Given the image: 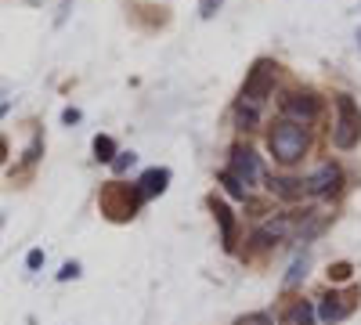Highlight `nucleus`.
<instances>
[{
  "mask_svg": "<svg viewBox=\"0 0 361 325\" xmlns=\"http://www.w3.org/2000/svg\"><path fill=\"white\" fill-rule=\"evenodd\" d=\"M217 185H221L235 202H250V188H246L243 181H238V177H235L231 170H221V173H217Z\"/></svg>",
  "mask_w": 361,
  "mask_h": 325,
  "instance_id": "4468645a",
  "label": "nucleus"
},
{
  "mask_svg": "<svg viewBox=\"0 0 361 325\" xmlns=\"http://www.w3.org/2000/svg\"><path fill=\"white\" fill-rule=\"evenodd\" d=\"M209 210H214V221H217V228H221V246H224V253H235V246H238V221H235V210L224 202V199H209Z\"/></svg>",
  "mask_w": 361,
  "mask_h": 325,
  "instance_id": "9d476101",
  "label": "nucleus"
},
{
  "mask_svg": "<svg viewBox=\"0 0 361 325\" xmlns=\"http://www.w3.org/2000/svg\"><path fill=\"white\" fill-rule=\"evenodd\" d=\"M279 112H282V120H293V123H314L322 116V98L314 91H289L282 94Z\"/></svg>",
  "mask_w": 361,
  "mask_h": 325,
  "instance_id": "0eeeda50",
  "label": "nucleus"
},
{
  "mask_svg": "<svg viewBox=\"0 0 361 325\" xmlns=\"http://www.w3.org/2000/svg\"><path fill=\"white\" fill-rule=\"evenodd\" d=\"M333 105H336L333 145H336L340 152H350V149H357V141H361V105L350 94H336Z\"/></svg>",
  "mask_w": 361,
  "mask_h": 325,
  "instance_id": "20e7f679",
  "label": "nucleus"
},
{
  "mask_svg": "<svg viewBox=\"0 0 361 325\" xmlns=\"http://www.w3.org/2000/svg\"><path fill=\"white\" fill-rule=\"evenodd\" d=\"M267 192L282 199V202H300V199H311L307 192V177H267Z\"/></svg>",
  "mask_w": 361,
  "mask_h": 325,
  "instance_id": "9b49d317",
  "label": "nucleus"
},
{
  "mask_svg": "<svg viewBox=\"0 0 361 325\" xmlns=\"http://www.w3.org/2000/svg\"><path fill=\"white\" fill-rule=\"evenodd\" d=\"M170 170L166 166H148L141 177H137V185H141V192H145V199H156V195H163L166 188H170Z\"/></svg>",
  "mask_w": 361,
  "mask_h": 325,
  "instance_id": "f8f14e48",
  "label": "nucleus"
},
{
  "mask_svg": "<svg viewBox=\"0 0 361 325\" xmlns=\"http://www.w3.org/2000/svg\"><path fill=\"white\" fill-rule=\"evenodd\" d=\"M40 264H44V250H29V253H25V268H29V271H37Z\"/></svg>",
  "mask_w": 361,
  "mask_h": 325,
  "instance_id": "5701e85b",
  "label": "nucleus"
},
{
  "mask_svg": "<svg viewBox=\"0 0 361 325\" xmlns=\"http://www.w3.org/2000/svg\"><path fill=\"white\" fill-rule=\"evenodd\" d=\"M300 231V221L296 217H289V214H279V217H267V221H260L257 228H253V246L257 250H275V246H282L289 235H296Z\"/></svg>",
  "mask_w": 361,
  "mask_h": 325,
  "instance_id": "39448f33",
  "label": "nucleus"
},
{
  "mask_svg": "<svg viewBox=\"0 0 361 325\" xmlns=\"http://www.w3.org/2000/svg\"><path fill=\"white\" fill-rule=\"evenodd\" d=\"M80 120H83V112H80V109H73V105L62 112V123H66V127H73V123H80Z\"/></svg>",
  "mask_w": 361,
  "mask_h": 325,
  "instance_id": "b1692460",
  "label": "nucleus"
},
{
  "mask_svg": "<svg viewBox=\"0 0 361 325\" xmlns=\"http://www.w3.org/2000/svg\"><path fill=\"white\" fill-rule=\"evenodd\" d=\"M228 170H231V173H235L246 188H253L257 181H264L260 156L250 149V145H231V152H228Z\"/></svg>",
  "mask_w": 361,
  "mask_h": 325,
  "instance_id": "6e6552de",
  "label": "nucleus"
},
{
  "mask_svg": "<svg viewBox=\"0 0 361 325\" xmlns=\"http://www.w3.org/2000/svg\"><path fill=\"white\" fill-rule=\"evenodd\" d=\"M357 47H361V29H357Z\"/></svg>",
  "mask_w": 361,
  "mask_h": 325,
  "instance_id": "393cba45",
  "label": "nucleus"
},
{
  "mask_svg": "<svg viewBox=\"0 0 361 325\" xmlns=\"http://www.w3.org/2000/svg\"><path fill=\"white\" fill-rule=\"evenodd\" d=\"M221 8H224V0H199V15L202 18H214Z\"/></svg>",
  "mask_w": 361,
  "mask_h": 325,
  "instance_id": "4be33fe9",
  "label": "nucleus"
},
{
  "mask_svg": "<svg viewBox=\"0 0 361 325\" xmlns=\"http://www.w3.org/2000/svg\"><path fill=\"white\" fill-rule=\"evenodd\" d=\"M80 275H83V268H80V260H66V264H62V271H58L54 278H58V282H76Z\"/></svg>",
  "mask_w": 361,
  "mask_h": 325,
  "instance_id": "a211bd4d",
  "label": "nucleus"
},
{
  "mask_svg": "<svg viewBox=\"0 0 361 325\" xmlns=\"http://www.w3.org/2000/svg\"><path fill=\"white\" fill-rule=\"evenodd\" d=\"M340 188H343V170H340L333 159L318 163V166L307 173V192H311V199H333V195H340Z\"/></svg>",
  "mask_w": 361,
  "mask_h": 325,
  "instance_id": "1a4fd4ad",
  "label": "nucleus"
},
{
  "mask_svg": "<svg viewBox=\"0 0 361 325\" xmlns=\"http://www.w3.org/2000/svg\"><path fill=\"white\" fill-rule=\"evenodd\" d=\"M307 268H311V257H307V253H300V257H296V260L289 264V271H286L282 286H286V289H296L300 282L307 278Z\"/></svg>",
  "mask_w": 361,
  "mask_h": 325,
  "instance_id": "2eb2a0df",
  "label": "nucleus"
},
{
  "mask_svg": "<svg viewBox=\"0 0 361 325\" xmlns=\"http://www.w3.org/2000/svg\"><path fill=\"white\" fill-rule=\"evenodd\" d=\"M145 202H148V199H145L141 185H127V181H105L102 192H98V210H102L112 224L134 221Z\"/></svg>",
  "mask_w": 361,
  "mask_h": 325,
  "instance_id": "7ed1b4c3",
  "label": "nucleus"
},
{
  "mask_svg": "<svg viewBox=\"0 0 361 325\" xmlns=\"http://www.w3.org/2000/svg\"><path fill=\"white\" fill-rule=\"evenodd\" d=\"M134 163H137V156H134V152H119V156H116L109 166H112V173H127Z\"/></svg>",
  "mask_w": 361,
  "mask_h": 325,
  "instance_id": "6ab92c4d",
  "label": "nucleus"
},
{
  "mask_svg": "<svg viewBox=\"0 0 361 325\" xmlns=\"http://www.w3.org/2000/svg\"><path fill=\"white\" fill-rule=\"evenodd\" d=\"M311 149V130L307 123H293V120H279L267 130V152L275 156V163L282 166H296Z\"/></svg>",
  "mask_w": 361,
  "mask_h": 325,
  "instance_id": "f03ea898",
  "label": "nucleus"
},
{
  "mask_svg": "<svg viewBox=\"0 0 361 325\" xmlns=\"http://www.w3.org/2000/svg\"><path fill=\"white\" fill-rule=\"evenodd\" d=\"M116 156H119L116 141H112L109 134H98V137H94V159H98V163H112Z\"/></svg>",
  "mask_w": 361,
  "mask_h": 325,
  "instance_id": "dca6fc26",
  "label": "nucleus"
},
{
  "mask_svg": "<svg viewBox=\"0 0 361 325\" xmlns=\"http://www.w3.org/2000/svg\"><path fill=\"white\" fill-rule=\"evenodd\" d=\"M350 275H354V268H350L347 260H340V264H333V268H329V282H347Z\"/></svg>",
  "mask_w": 361,
  "mask_h": 325,
  "instance_id": "aec40b11",
  "label": "nucleus"
},
{
  "mask_svg": "<svg viewBox=\"0 0 361 325\" xmlns=\"http://www.w3.org/2000/svg\"><path fill=\"white\" fill-rule=\"evenodd\" d=\"M275 80H279V62L275 58H257L253 69L246 73V83L238 91L235 105H231V120L238 130H257L260 120H264V109H267V98L275 94Z\"/></svg>",
  "mask_w": 361,
  "mask_h": 325,
  "instance_id": "f257e3e1",
  "label": "nucleus"
},
{
  "mask_svg": "<svg viewBox=\"0 0 361 325\" xmlns=\"http://www.w3.org/2000/svg\"><path fill=\"white\" fill-rule=\"evenodd\" d=\"M40 156H44V134H33V141H29V149L22 156V166H33Z\"/></svg>",
  "mask_w": 361,
  "mask_h": 325,
  "instance_id": "f3484780",
  "label": "nucleus"
},
{
  "mask_svg": "<svg viewBox=\"0 0 361 325\" xmlns=\"http://www.w3.org/2000/svg\"><path fill=\"white\" fill-rule=\"evenodd\" d=\"M357 307V293L354 289H329L318 297V321L325 325H340L354 314Z\"/></svg>",
  "mask_w": 361,
  "mask_h": 325,
  "instance_id": "423d86ee",
  "label": "nucleus"
},
{
  "mask_svg": "<svg viewBox=\"0 0 361 325\" xmlns=\"http://www.w3.org/2000/svg\"><path fill=\"white\" fill-rule=\"evenodd\" d=\"M314 318H318V307H314L311 300H293V304L282 311L279 325H314Z\"/></svg>",
  "mask_w": 361,
  "mask_h": 325,
  "instance_id": "ddd939ff",
  "label": "nucleus"
},
{
  "mask_svg": "<svg viewBox=\"0 0 361 325\" xmlns=\"http://www.w3.org/2000/svg\"><path fill=\"white\" fill-rule=\"evenodd\" d=\"M235 325H275V318H271L267 311H253V314H243Z\"/></svg>",
  "mask_w": 361,
  "mask_h": 325,
  "instance_id": "412c9836",
  "label": "nucleus"
}]
</instances>
